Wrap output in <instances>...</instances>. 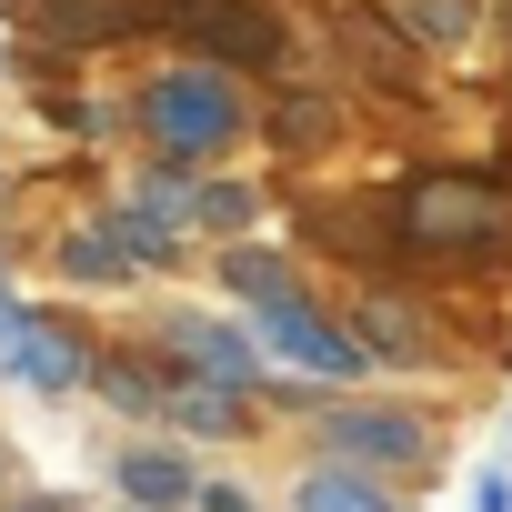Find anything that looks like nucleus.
<instances>
[{
  "instance_id": "f257e3e1",
  "label": "nucleus",
  "mask_w": 512,
  "mask_h": 512,
  "mask_svg": "<svg viewBox=\"0 0 512 512\" xmlns=\"http://www.w3.org/2000/svg\"><path fill=\"white\" fill-rule=\"evenodd\" d=\"M402 241L432 251V262H482V251L512 241V191L492 171H422L402 191Z\"/></svg>"
},
{
  "instance_id": "f03ea898",
  "label": "nucleus",
  "mask_w": 512,
  "mask_h": 512,
  "mask_svg": "<svg viewBox=\"0 0 512 512\" xmlns=\"http://www.w3.org/2000/svg\"><path fill=\"white\" fill-rule=\"evenodd\" d=\"M141 131L161 141V161H171V171H191V161H211V151H231V141L251 131V111H241V91H231V71H211V61H191V71H161V81L141 91Z\"/></svg>"
},
{
  "instance_id": "7ed1b4c3",
  "label": "nucleus",
  "mask_w": 512,
  "mask_h": 512,
  "mask_svg": "<svg viewBox=\"0 0 512 512\" xmlns=\"http://www.w3.org/2000/svg\"><path fill=\"white\" fill-rule=\"evenodd\" d=\"M151 21H171L211 71H272V61L292 51V31H282L272 0H161Z\"/></svg>"
},
{
  "instance_id": "20e7f679",
  "label": "nucleus",
  "mask_w": 512,
  "mask_h": 512,
  "mask_svg": "<svg viewBox=\"0 0 512 512\" xmlns=\"http://www.w3.org/2000/svg\"><path fill=\"white\" fill-rule=\"evenodd\" d=\"M322 452L342 472H422L432 462V422L402 402H332L322 412Z\"/></svg>"
},
{
  "instance_id": "39448f33",
  "label": "nucleus",
  "mask_w": 512,
  "mask_h": 512,
  "mask_svg": "<svg viewBox=\"0 0 512 512\" xmlns=\"http://www.w3.org/2000/svg\"><path fill=\"white\" fill-rule=\"evenodd\" d=\"M171 262H181V231H161L151 211H111V221H81L61 241L71 282H141V272H171Z\"/></svg>"
},
{
  "instance_id": "423d86ee",
  "label": "nucleus",
  "mask_w": 512,
  "mask_h": 512,
  "mask_svg": "<svg viewBox=\"0 0 512 512\" xmlns=\"http://www.w3.org/2000/svg\"><path fill=\"white\" fill-rule=\"evenodd\" d=\"M251 352H272V362H292V372H312V382H342V372H362V352L342 342V322H322L302 292L251 302Z\"/></svg>"
},
{
  "instance_id": "0eeeda50",
  "label": "nucleus",
  "mask_w": 512,
  "mask_h": 512,
  "mask_svg": "<svg viewBox=\"0 0 512 512\" xmlns=\"http://www.w3.org/2000/svg\"><path fill=\"white\" fill-rule=\"evenodd\" d=\"M161 0H21V31L51 41V51H101L121 31H141Z\"/></svg>"
},
{
  "instance_id": "6e6552de",
  "label": "nucleus",
  "mask_w": 512,
  "mask_h": 512,
  "mask_svg": "<svg viewBox=\"0 0 512 512\" xmlns=\"http://www.w3.org/2000/svg\"><path fill=\"white\" fill-rule=\"evenodd\" d=\"M0 362H11L31 392H81L91 382V342L71 322H51V312H21V332L0 342Z\"/></svg>"
},
{
  "instance_id": "1a4fd4ad",
  "label": "nucleus",
  "mask_w": 512,
  "mask_h": 512,
  "mask_svg": "<svg viewBox=\"0 0 512 512\" xmlns=\"http://www.w3.org/2000/svg\"><path fill=\"white\" fill-rule=\"evenodd\" d=\"M171 352H181L201 382H221V392H251V372H262L251 332H231V322H211V312H181V322H171Z\"/></svg>"
},
{
  "instance_id": "9d476101",
  "label": "nucleus",
  "mask_w": 512,
  "mask_h": 512,
  "mask_svg": "<svg viewBox=\"0 0 512 512\" xmlns=\"http://www.w3.org/2000/svg\"><path fill=\"white\" fill-rule=\"evenodd\" d=\"M111 482H121L131 512H191V502H201V482H191V462H181L171 442H131V452L111 462Z\"/></svg>"
},
{
  "instance_id": "9b49d317",
  "label": "nucleus",
  "mask_w": 512,
  "mask_h": 512,
  "mask_svg": "<svg viewBox=\"0 0 512 512\" xmlns=\"http://www.w3.org/2000/svg\"><path fill=\"white\" fill-rule=\"evenodd\" d=\"M342 342H352L362 362H432V352H442V342L412 322V302H392V292H372V302L352 312V332H342Z\"/></svg>"
},
{
  "instance_id": "f8f14e48",
  "label": "nucleus",
  "mask_w": 512,
  "mask_h": 512,
  "mask_svg": "<svg viewBox=\"0 0 512 512\" xmlns=\"http://www.w3.org/2000/svg\"><path fill=\"white\" fill-rule=\"evenodd\" d=\"M292 512H402V492H392V482H372V472L322 462V472H302V482H292Z\"/></svg>"
},
{
  "instance_id": "ddd939ff",
  "label": "nucleus",
  "mask_w": 512,
  "mask_h": 512,
  "mask_svg": "<svg viewBox=\"0 0 512 512\" xmlns=\"http://www.w3.org/2000/svg\"><path fill=\"white\" fill-rule=\"evenodd\" d=\"M342 51L372 71V81H392V91H412V51L392 41V21H372V11H342Z\"/></svg>"
},
{
  "instance_id": "4468645a",
  "label": "nucleus",
  "mask_w": 512,
  "mask_h": 512,
  "mask_svg": "<svg viewBox=\"0 0 512 512\" xmlns=\"http://www.w3.org/2000/svg\"><path fill=\"white\" fill-rule=\"evenodd\" d=\"M91 382H101V402H121V412H161V402H171V382H161L151 362H131V352H121V362H91Z\"/></svg>"
},
{
  "instance_id": "2eb2a0df",
  "label": "nucleus",
  "mask_w": 512,
  "mask_h": 512,
  "mask_svg": "<svg viewBox=\"0 0 512 512\" xmlns=\"http://www.w3.org/2000/svg\"><path fill=\"white\" fill-rule=\"evenodd\" d=\"M251 211H262V201H251L241 181H191V221L201 231H251Z\"/></svg>"
},
{
  "instance_id": "dca6fc26",
  "label": "nucleus",
  "mask_w": 512,
  "mask_h": 512,
  "mask_svg": "<svg viewBox=\"0 0 512 512\" xmlns=\"http://www.w3.org/2000/svg\"><path fill=\"white\" fill-rule=\"evenodd\" d=\"M161 412H181V422H191V432H221V442H231V432H241V422H251V412H241V402H231V392H211V382H191V392H181V402H161Z\"/></svg>"
},
{
  "instance_id": "f3484780",
  "label": "nucleus",
  "mask_w": 512,
  "mask_h": 512,
  "mask_svg": "<svg viewBox=\"0 0 512 512\" xmlns=\"http://www.w3.org/2000/svg\"><path fill=\"white\" fill-rule=\"evenodd\" d=\"M221 282H231L241 302H272V292H292V272L272 262V251H231V262H221Z\"/></svg>"
},
{
  "instance_id": "a211bd4d",
  "label": "nucleus",
  "mask_w": 512,
  "mask_h": 512,
  "mask_svg": "<svg viewBox=\"0 0 512 512\" xmlns=\"http://www.w3.org/2000/svg\"><path fill=\"white\" fill-rule=\"evenodd\" d=\"M412 21H422V41H462L472 31V0H412Z\"/></svg>"
},
{
  "instance_id": "6ab92c4d",
  "label": "nucleus",
  "mask_w": 512,
  "mask_h": 512,
  "mask_svg": "<svg viewBox=\"0 0 512 512\" xmlns=\"http://www.w3.org/2000/svg\"><path fill=\"white\" fill-rule=\"evenodd\" d=\"M472 512H512V482H502V472H482V492H472Z\"/></svg>"
},
{
  "instance_id": "aec40b11",
  "label": "nucleus",
  "mask_w": 512,
  "mask_h": 512,
  "mask_svg": "<svg viewBox=\"0 0 512 512\" xmlns=\"http://www.w3.org/2000/svg\"><path fill=\"white\" fill-rule=\"evenodd\" d=\"M191 512H262V502H241V492H201Z\"/></svg>"
},
{
  "instance_id": "412c9836",
  "label": "nucleus",
  "mask_w": 512,
  "mask_h": 512,
  "mask_svg": "<svg viewBox=\"0 0 512 512\" xmlns=\"http://www.w3.org/2000/svg\"><path fill=\"white\" fill-rule=\"evenodd\" d=\"M11 512H61V502H51V492H31V502H11Z\"/></svg>"
}]
</instances>
